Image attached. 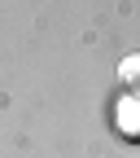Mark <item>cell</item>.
<instances>
[{
    "label": "cell",
    "instance_id": "1",
    "mask_svg": "<svg viewBox=\"0 0 140 158\" xmlns=\"http://www.w3.org/2000/svg\"><path fill=\"white\" fill-rule=\"evenodd\" d=\"M118 84H123L127 101H136V106H140V53L123 62V70H118Z\"/></svg>",
    "mask_w": 140,
    "mask_h": 158
},
{
    "label": "cell",
    "instance_id": "2",
    "mask_svg": "<svg viewBox=\"0 0 140 158\" xmlns=\"http://www.w3.org/2000/svg\"><path fill=\"white\" fill-rule=\"evenodd\" d=\"M118 127H123V136H140V106H136V101H123Z\"/></svg>",
    "mask_w": 140,
    "mask_h": 158
}]
</instances>
